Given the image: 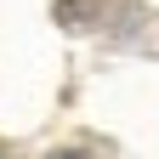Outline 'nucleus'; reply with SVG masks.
I'll return each mask as SVG.
<instances>
[]
</instances>
